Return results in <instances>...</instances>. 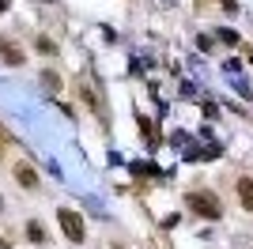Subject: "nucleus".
Returning <instances> with one entry per match:
<instances>
[{
	"label": "nucleus",
	"mask_w": 253,
	"mask_h": 249,
	"mask_svg": "<svg viewBox=\"0 0 253 249\" xmlns=\"http://www.w3.org/2000/svg\"><path fill=\"white\" fill-rule=\"evenodd\" d=\"M38 53H53V42L49 38H38Z\"/></svg>",
	"instance_id": "1a4fd4ad"
},
{
	"label": "nucleus",
	"mask_w": 253,
	"mask_h": 249,
	"mask_svg": "<svg viewBox=\"0 0 253 249\" xmlns=\"http://www.w3.org/2000/svg\"><path fill=\"white\" fill-rule=\"evenodd\" d=\"M0 61H4V64H11V68H19V64H23V53L15 49L11 42H0Z\"/></svg>",
	"instance_id": "7ed1b4c3"
},
{
	"label": "nucleus",
	"mask_w": 253,
	"mask_h": 249,
	"mask_svg": "<svg viewBox=\"0 0 253 249\" xmlns=\"http://www.w3.org/2000/svg\"><path fill=\"white\" fill-rule=\"evenodd\" d=\"M15 181H19L23 189H34V185H38V174H34L27 163H19V166H15Z\"/></svg>",
	"instance_id": "20e7f679"
},
{
	"label": "nucleus",
	"mask_w": 253,
	"mask_h": 249,
	"mask_svg": "<svg viewBox=\"0 0 253 249\" xmlns=\"http://www.w3.org/2000/svg\"><path fill=\"white\" fill-rule=\"evenodd\" d=\"M27 238H31V242H45V230H42V223H34V219H31V223H27Z\"/></svg>",
	"instance_id": "423d86ee"
},
{
	"label": "nucleus",
	"mask_w": 253,
	"mask_h": 249,
	"mask_svg": "<svg viewBox=\"0 0 253 249\" xmlns=\"http://www.w3.org/2000/svg\"><path fill=\"white\" fill-rule=\"evenodd\" d=\"M132 174H136V177H151V174H159V166H151V163H136V166H132Z\"/></svg>",
	"instance_id": "0eeeda50"
},
{
	"label": "nucleus",
	"mask_w": 253,
	"mask_h": 249,
	"mask_svg": "<svg viewBox=\"0 0 253 249\" xmlns=\"http://www.w3.org/2000/svg\"><path fill=\"white\" fill-rule=\"evenodd\" d=\"M219 42H223V45H238V34H234V31H227V27H223V31H219Z\"/></svg>",
	"instance_id": "6e6552de"
},
{
	"label": "nucleus",
	"mask_w": 253,
	"mask_h": 249,
	"mask_svg": "<svg viewBox=\"0 0 253 249\" xmlns=\"http://www.w3.org/2000/svg\"><path fill=\"white\" fill-rule=\"evenodd\" d=\"M57 223H61V230L68 234V242H84V238H87V227H84V219L76 215L72 208H57Z\"/></svg>",
	"instance_id": "f257e3e1"
},
{
	"label": "nucleus",
	"mask_w": 253,
	"mask_h": 249,
	"mask_svg": "<svg viewBox=\"0 0 253 249\" xmlns=\"http://www.w3.org/2000/svg\"><path fill=\"white\" fill-rule=\"evenodd\" d=\"M185 204L197 211V215H208V219H219V200H215V193H189L185 197Z\"/></svg>",
	"instance_id": "f03ea898"
},
{
	"label": "nucleus",
	"mask_w": 253,
	"mask_h": 249,
	"mask_svg": "<svg viewBox=\"0 0 253 249\" xmlns=\"http://www.w3.org/2000/svg\"><path fill=\"white\" fill-rule=\"evenodd\" d=\"M238 200L253 211V177H238Z\"/></svg>",
	"instance_id": "39448f33"
},
{
	"label": "nucleus",
	"mask_w": 253,
	"mask_h": 249,
	"mask_svg": "<svg viewBox=\"0 0 253 249\" xmlns=\"http://www.w3.org/2000/svg\"><path fill=\"white\" fill-rule=\"evenodd\" d=\"M0 208H4V200H0Z\"/></svg>",
	"instance_id": "f8f14e48"
},
{
	"label": "nucleus",
	"mask_w": 253,
	"mask_h": 249,
	"mask_svg": "<svg viewBox=\"0 0 253 249\" xmlns=\"http://www.w3.org/2000/svg\"><path fill=\"white\" fill-rule=\"evenodd\" d=\"M0 249H11V246H8V242H4V238H0Z\"/></svg>",
	"instance_id": "9d476101"
},
{
	"label": "nucleus",
	"mask_w": 253,
	"mask_h": 249,
	"mask_svg": "<svg viewBox=\"0 0 253 249\" xmlns=\"http://www.w3.org/2000/svg\"><path fill=\"white\" fill-rule=\"evenodd\" d=\"M4 8H8V0H0V11H4Z\"/></svg>",
	"instance_id": "9b49d317"
}]
</instances>
